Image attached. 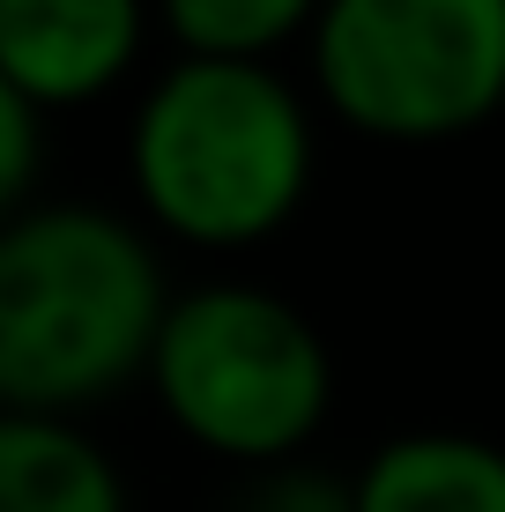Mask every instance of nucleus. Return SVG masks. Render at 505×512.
Wrapping results in <instances>:
<instances>
[{
    "label": "nucleus",
    "mask_w": 505,
    "mask_h": 512,
    "mask_svg": "<svg viewBox=\"0 0 505 512\" xmlns=\"http://www.w3.org/2000/svg\"><path fill=\"white\" fill-rule=\"evenodd\" d=\"M164 275L104 208H30L0 223V409L67 416L149 364Z\"/></svg>",
    "instance_id": "f257e3e1"
},
{
    "label": "nucleus",
    "mask_w": 505,
    "mask_h": 512,
    "mask_svg": "<svg viewBox=\"0 0 505 512\" xmlns=\"http://www.w3.org/2000/svg\"><path fill=\"white\" fill-rule=\"evenodd\" d=\"M134 186L164 231L253 245L298 216L312 186L305 104L260 60H186L134 119Z\"/></svg>",
    "instance_id": "f03ea898"
},
{
    "label": "nucleus",
    "mask_w": 505,
    "mask_h": 512,
    "mask_svg": "<svg viewBox=\"0 0 505 512\" xmlns=\"http://www.w3.org/2000/svg\"><path fill=\"white\" fill-rule=\"evenodd\" d=\"M149 379L164 416L223 461H283L327 416V349L268 290H194L164 305L149 342Z\"/></svg>",
    "instance_id": "7ed1b4c3"
},
{
    "label": "nucleus",
    "mask_w": 505,
    "mask_h": 512,
    "mask_svg": "<svg viewBox=\"0 0 505 512\" xmlns=\"http://www.w3.org/2000/svg\"><path fill=\"white\" fill-rule=\"evenodd\" d=\"M312 75L379 141L468 134L505 104V0H320Z\"/></svg>",
    "instance_id": "20e7f679"
},
{
    "label": "nucleus",
    "mask_w": 505,
    "mask_h": 512,
    "mask_svg": "<svg viewBox=\"0 0 505 512\" xmlns=\"http://www.w3.org/2000/svg\"><path fill=\"white\" fill-rule=\"evenodd\" d=\"M142 52V0H0V82L45 104L104 97Z\"/></svg>",
    "instance_id": "39448f33"
},
{
    "label": "nucleus",
    "mask_w": 505,
    "mask_h": 512,
    "mask_svg": "<svg viewBox=\"0 0 505 512\" xmlns=\"http://www.w3.org/2000/svg\"><path fill=\"white\" fill-rule=\"evenodd\" d=\"M350 505L357 512H505V453L454 431L394 438L357 475Z\"/></svg>",
    "instance_id": "423d86ee"
},
{
    "label": "nucleus",
    "mask_w": 505,
    "mask_h": 512,
    "mask_svg": "<svg viewBox=\"0 0 505 512\" xmlns=\"http://www.w3.org/2000/svg\"><path fill=\"white\" fill-rule=\"evenodd\" d=\"M0 512H127V490L67 416L0 409Z\"/></svg>",
    "instance_id": "0eeeda50"
},
{
    "label": "nucleus",
    "mask_w": 505,
    "mask_h": 512,
    "mask_svg": "<svg viewBox=\"0 0 505 512\" xmlns=\"http://www.w3.org/2000/svg\"><path fill=\"white\" fill-rule=\"evenodd\" d=\"M312 15L320 0H164V23L186 60H260Z\"/></svg>",
    "instance_id": "6e6552de"
},
{
    "label": "nucleus",
    "mask_w": 505,
    "mask_h": 512,
    "mask_svg": "<svg viewBox=\"0 0 505 512\" xmlns=\"http://www.w3.org/2000/svg\"><path fill=\"white\" fill-rule=\"evenodd\" d=\"M30 179H38V112L0 82V223L30 193Z\"/></svg>",
    "instance_id": "1a4fd4ad"
},
{
    "label": "nucleus",
    "mask_w": 505,
    "mask_h": 512,
    "mask_svg": "<svg viewBox=\"0 0 505 512\" xmlns=\"http://www.w3.org/2000/svg\"><path fill=\"white\" fill-rule=\"evenodd\" d=\"M238 512H357L350 490L320 468H275L253 498H238Z\"/></svg>",
    "instance_id": "9d476101"
}]
</instances>
